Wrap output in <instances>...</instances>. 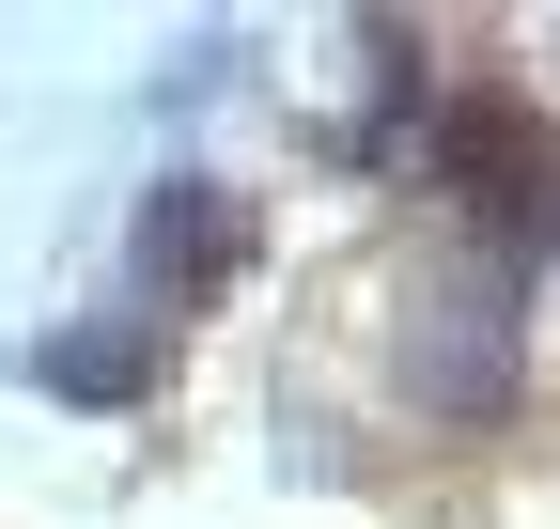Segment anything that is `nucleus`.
<instances>
[{"label": "nucleus", "mask_w": 560, "mask_h": 529, "mask_svg": "<svg viewBox=\"0 0 560 529\" xmlns=\"http://www.w3.org/2000/svg\"><path fill=\"white\" fill-rule=\"evenodd\" d=\"M514 374H529V296H514V264H436V281L405 296V327H389V389L420 421H452V436H482V421H514Z\"/></svg>", "instance_id": "f257e3e1"}, {"label": "nucleus", "mask_w": 560, "mask_h": 529, "mask_svg": "<svg viewBox=\"0 0 560 529\" xmlns=\"http://www.w3.org/2000/svg\"><path fill=\"white\" fill-rule=\"evenodd\" d=\"M249 249V203L219 172H156L140 187V234H125V264H140V311H187V296H219V264Z\"/></svg>", "instance_id": "f03ea898"}, {"label": "nucleus", "mask_w": 560, "mask_h": 529, "mask_svg": "<svg viewBox=\"0 0 560 529\" xmlns=\"http://www.w3.org/2000/svg\"><path fill=\"white\" fill-rule=\"evenodd\" d=\"M32 389H47V405H140V389H156V327H140V311L62 327V343H32Z\"/></svg>", "instance_id": "7ed1b4c3"}]
</instances>
